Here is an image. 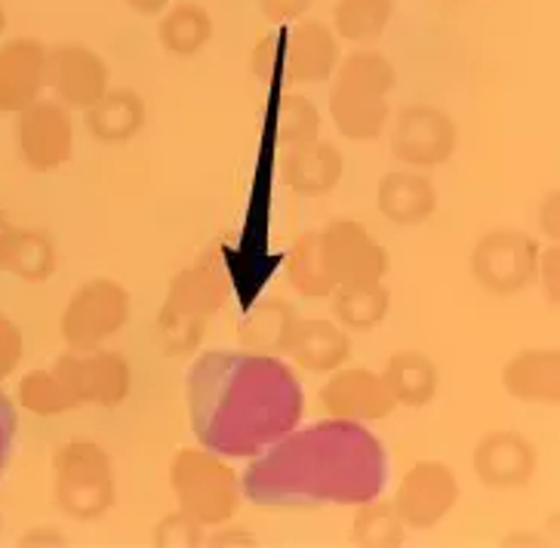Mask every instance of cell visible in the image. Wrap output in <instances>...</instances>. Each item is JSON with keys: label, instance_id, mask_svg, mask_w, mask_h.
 <instances>
[{"label": "cell", "instance_id": "6da1fadb", "mask_svg": "<svg viewBox=\"0 0 560 548\" xmlns=\"http://www.w3.org/2000/svg\"><path fill=\"white\" fill-rule=\"evenodd\" d=\"M388 483V453L354 419H324L256 453L241 493L265 509L361 505Z\"/></svg>", "mask_w": 560, "mask_h": 548}, {"label": "cell", "instance_id": "7a4b0ae2", "mask_svg": "<svg viewBox=\"0 0 560 548\" xmlns=\"http://www.w3.org/2000/svg\"><path fill=\"white\" fill-rule=\"evenodd\" d=\"M195 438L229 459H249L302 419L296 373L262 351H203L185 373Z\"/></svg>", "mask_w": 560, "mask_h": 548}, {"label": "cell", "instance_id": "3957f363", "mask_svg": "<svg viewBox=\"0 0 560 548\" xmlns=\"http://www.w3.org/2000/svg\"><path fill=\"white\" fill-rule=\"evenodd\" d=\"M330 81V117L336 130L351 142H376L385 133L388 96L397 83L392 59L361 47L339 59Z\"/></svg>", "mask_w": 560, "mask_h": 548}, {"label": "cell", "instance_id": "277c9868", "mask_svg": "<svg viewBox=\"0 0 560 548\" xmlns=\"http://www.w3.org/2000/svg\"><path fill=\"white\" fill-rule=\"evenodd\" d=\"M229 300V278L215 266L182 268L170 281L166 300L158 312V333L166 354H188L200 346L222 305Z\"/></svg>", "mask_w": 560, "mask_h": 548}, {"label": "cell", "instance_id": "5b68a950", "mask_svg": "<svg viewBox=\"0 0 560 548\" xmlns=\"http://www.w3.org/2000/svg\"><path fill=\"white\" fill-rule=\"evenodd\" d=\"M52 497L59 512L74 521H100L112 512L117 499L115 466L108 450L74 438L52 453Z\"/></svg>", "mask_w": 560, "mask_h": 548}, {"label": "cell", "instance_id": "8992f818", "mask_svg": "<svg viewBox=\"0 0 560 548\" xmlns=\"http://www.w3.org/2000/svg\"><path fill=\"white\" fill-rule=\"evenodd\" d=\"M170 487L179 512L195 517L200 527H222L237 515L241 481L237 471L207 447H182L170 463Z\"/></svg>", "mask_w": 560, "mask_h": 548}, {"label": "cell", "instance_id": "52a82bcc", "mask_svg": "<svg viewBox=\"0 0 560 548\" xmlns=\"http://www.w3.org/2000/svg\"><path fill=\"white\" fill-rule=\"evenodd\" d=\"M130 320V293L112 278L81 283L68 300L59 330L74 351L100 349Z\"/></svg>", "mask_w": 560, "mask_h": 548}, {"label": "cell", "instance_id": "ba28073f", "mask_svg": "<svg viewBox=\"0 0 560 548\" xmlns=\"http://www.w3.org/2000/svg\"><path fill=\"white\" fill-rule=\"evenodd\" d=\"M539 241L517 229H499L480 237L471 249V275L493 296H514L536 281Z\"/></svg>", "mask_w": 560, "mask_h": 548}, {"label": "cell", "instance_id": "9c48e42d", "mask_svg": "<svg viewBox=\"0 0 560 548\" xmlns=\"http://www.w3.org/2000/svg\"><path fill=\"white\" fill-rule=\"evenodd\" d=\"M317 234H320V253H324V266L330 271L332 287L380 283L388 275V266H392L388 253L361 222L332 219Z\"/></svg>", "mask_w": 560, "mask_h": 548}, {"label": "cell", "instance_id": "30bf717a", "mask_svg": "<svg viewBox=\"0 0 560 548\" xmlns=\"http://www.w3.org/2000/svg\"><path fill=\"white\" fill-rule=\"evenodd\" d=\"M52 370L66 383L74 404H96V407H120L130 395L132 373L130 361L120 351L86 349L68 351L52 361Z\"/></svg>", "mask_w": 560, "mask_h": 548}, {"label": "cell", "instance_id": "8fae6325", "mask_svg": "<svg viewBox=\"0 0 560 548\" xmlns=\"http://www.w3.org/2000/svg\"><path fill=\"white\" fill-rule=\"evenodd\" d=\"M462 497L459 478L453 475V468L438 459H425L400 478L395 490L397 517L404 521V527L410 530H431L444 521Z\"/></svg>", "mask_w": 560, "mask_h": 548}, {"label": "cell", "instance_id": "7c38bea8", "mask_svg": "<svg viewBox=\"0 0 560 548\" xmlns=\"http://www.w3.org/2000/svg\"><path fill=\"white\" fill-rule=\"evenodd\" d=\"M459 145V127L438 105H407L395 120L392 151L410 170L444 166Z\"/></svg>", "mask_w": 560, "mask_h": 548}, {"label": "cell", "instance_id": "4fadbf2b", "mask_svg": "<svg viewBox=\"0 0 560 548\" xmlns=\"http://www.w3.org/2000/svg\"><path fill=\"white\" fill-rule=\"evenodd\" d=\"M19 154L34 173H50L74 154L71 112L59 100H34L19 112Z\"/></svg>", "mask_w": 560, "mask_h": 548}, {"label": "cell", "instance_id": "5bb4252c", "mask_svg": "<svg viewBox=\"0 0 560 548\" xmlns=\"http://www.w3.org/2000/svg\"><path fill=\"white\" fill-rule=\"evenodd\" d=\"M47 86L68 112H86L108 90V66L83 44L52 47L47 50Z\"/></svg>", "mask_w": 560, "mask_h": 548}, {"label": "cell", "instance_id": "9a60e30c", "mask_svg": "<svg viewBox=\"0 0 560 548\" xmlns=\"http://www.w3.org/2000/svg\"><path fill=\"white\" fill-rule=\"evenodd\" d=\"M320 407L336 419H354V422H373L388 419L395 413V398L382 373L366 366H339L320 388Z\"/></svg>", "mask_w": 560, "mask_h": 548}, {"label": "cell", "instance_id": "2e32d148", "mask_svg": "<svg viewBox=\"0 0 560 548\" xmlns=\"http://www.w3.org/2000/svg\"><path fill=\"white\" fill-rule=\"evenodd\" d=\"M475 478L490 490H521L533 481L539 468V453L521 432H490L480 438L478 447L471 453Z\"/></svg>", "mask_w": 560, "mask_h": 548}, {"label": "cell", "instance_id": "e0dca14e", "mask_svg": "<svg viewBox=\"0 0 560 548\" xmlns=\"http://www.w3.org/2000/svg\"><path fill=\"white\" fill-rule=\"evenodd\" d=\"M47 86V47L34 37L0 40V112L19 115Z\"/></svg>", "mask_w": 560, "mask_h": 548}, {"label": "cell", "instance_id": "ac0fdd59", "mask_svg": "<svg viewBox=\"0 0 560 548\" xmlns=\"http://www.w3.org/2000/svg\"><path fill=\"white\" fill-rule=\"evenodd\" d=\"M339 37L327 22L302 16L283 37V74L293 83L330 81L339 66Z\"/></svg>", "mask_w": 560, "mask_h": 548}, {"label": "cell", "instance_id": "d6986e66", "mask_svg": "<svg viewBox=\"0 0 560 548\" xmlns=\"http://www.w3.org/2000/svg\"><path fill=\"white\" fill-rule=\"evenodd\" d=\"M376 207L388 222L412 229L434 217L438 210V188L419 170H392L380 179Z\"/></svg>", "mask_w": 560, "mask_h": 548}, {"label": "cell", "instance_id": "ffe728a7", "mask_svg": "<svg viewBox=\"0 0 560 548\" xmlns=\"http://www.w3.org/2000/svg\"><path fill=\"white\" fill-rule=\"evenodd\" d=\"M0 271H10L28 283L47 281L56 271V247L50 234L22 229L0 210Z\"/></svg>", "mask_w": 560, "mask_h": 548}, {"label": "cell", "instance_id": "44dd1931", "mask_svg": "<svg viewBox=\"0 0 560 548\" xmlns=\"http://www.w3.org/2000/svg\"><path fill=\"white\" fill-rule=\"evenodd\" d=\"M502 385L511 398L524 404H558L560 400V351L524 349L502 366Z\"/></svg>", "mask_w": 560, "mask_h": 548}, {"label": "cell", "instance_id": "7402d4cb", "mask_svg": "<svg viewBox=\"0 0 560 548\" xmlns=\"http://www.w3.org/2000/svg\"><path fill=\"white\" fill-rule=\"evenodd\" d=\"M145 100L130 90V86H108L105 96L96 105H90L83 112L86 120V133L93 136L102 145H124L132 136L142 133L145 127Z\"/></svg>", "mask_w": 560, "mask_h": 548}, {"label": "cell", "instance_id": "603a6c76", "mask_svg": "<svg viewBox=\"0 0 560 548\" xmlns=\"http://www.w3.org/2000/svg\"><path fill=\"white\" fill-rule=\"evenodd\" d=\"M287 354L293 358V364L308 373H332L348 361L351 339L346 327H339L336 320L312 317V320H299V330Z\"/></svg>", "mask_w": 560, "mask_h": 548}, {"label": "cell", "instance_id": "cb8c5ba5", "mask_svg": "<svg viewBox=\"0 0 560 548\" xmlns=\"http://www.w3.org/2000/svg\"><path fill=\"white\" fill-rule=\"evenodd\" d=\"M397 407H425L438 395V366L419 351H397L382 370Z\"/></svg>", "mask_w": 560, "mask_h": 548}, {"label": "cell", "instance_id": "d4e9b609", "mask_svg": "<svg viewBox=\"0 0 560 548\" xmlns=\"http://www.w3.org/2000/svg\"><path fill=\"white\" fill-rule=\"evenodd\" d=\"M299 312L283 300H265L262 305H256L244 324H241V339L247 342L253 351H262V354H287L290 342L299 330Z\"/></svg>", "mask_w": 560, "mask_h": 548}, {"label": "cell", "instance_id": "484cf974", "mask_svg": "<svg viewBox=\"0 0 560 548\" xmlns=\"http://www.w3.org/2000/svg\"><path fill=\"white\" fill-rule=\"evenodd\" d=\"M158 40L164 44L166 53L179 59L198 56L213 40V19L195 0H179L161 13Z\"/></svg>", "mask_w": 560, "mask_h": 548}, {"label": "cell", "instance_id": "4316f807", "mask_svg": "<svg viewBox=\"0 0 560 548\" xmlns=\"http://www.w3.org/2000/svg\"><path fill=\"white\" fill-rule=\"evenodd\" d=\"M342 173H346V158L327 139H317L302 158L283 166L287 185L293 191H299V195H305V198L330 195L332 188L339 185V179H342Z\"/></svg>", "mask_w": 560, "mask_h": 548}, {"label": "cell", "instance_id": "83f0119b", "mask_svg": "<svg viewBox=\"0 0 560 548\" xmlns=\"http://www.w3.org/2000/svg\"><path fill=\"white\" fill-rule=\"evenodd\" d=\"M330 296L336 324L354 333L376 330L392 308V293H388V287H382V281L336 287Z\"/></svg>", "mask_w": 560, "mask_h": 548}, {"label": "cell", "instance_id": "f1b7e54d", "mask_svg": "<svg viewBox=\"0 0 560 548\" xmlns=\"http://www.w3.org/2000/svg\"><path fill=\"white\" fill-rule=\"evenodd\" d=\"M395 16V0H336L332 32L348 44H376Z\"/></svg>", "mask_w": 560, "mask_h": 548}, {"label": "cell", "instance_id": "f546056e", "mask_svg": "<svg viewBox=\"0 0 560 548\" xmlns=\"http://www.w3.org/2000/svg\"><path fill=\"white\" fill-rule=\"evenodd\" d=\"M320 139V115L317 105L302 93H290L280 102V164H293Z\"/></svg>", "mask_w": 560, "mask_h": 548}, {"label": "cell", "instance_id": "4dcf8cb0", "mask_svg": "<svg viewBox=\"0 0 560 548\" xmlns=\"http://www.w3.org/2000/svg\"><path fill=\"white\" fill-rule=\"evenodd\" d=\"M287 278L293 283V290L302 293V296H308V300H324V296H330L332 290H336L330 281V271L324 266L320 234H299L290 256H287Z\"/></svg>", "mask_w": 560, "mask_h": 548}, {"label": "cell", "instance_id": "1f68e13d", "mask_svg": "<svg viewBox=\"0 0 560 548\" xmlns=\"http://www.w3.org/2000/svg\"><path fill=\"white\" fill-rule=\"evenodd\" d=\"M404 521L397 517L392 502H382L380 497L361 502V512L351 524V546L361 548H397L404 546Z\"/></svg>", "mask_w": 560, "mask_h": 548}, {"label": "cell", "instance_id": "d6a6232c", "mask_svg": "<svg viewBox=\"0 0 560 548\" xmlns=\"http://www.w3.org/2000/svg\"><path fill=\"white\" fill-rule=\"evenodd\" d=\"M19 404L34 416H62L74 410L78 404L71 398L66 383L56 370H32L19 380Z\"/></svg>", "mask_w": 560, "mask_h": 548}, {"label": "cell", "instance_id": "836d02e7", "mask_svg": "<svg viewBox=\"0 0 560 548\" xmlns=\"http://www.w3.org/2000/svg\"><path fill=\"white\" fill-rule=\"evenodd\" d=\"M203 530L195 517H188L185 512H176V515L164 517L154 530V546L164 548H195L203 543Z\"/></svg>", "mask_w": 560, "mask_h": 548}, {"label": "cell", "instance_id": "e575fe53", "mask_svg": "<svg viewBox=\"0 0 560 548\" xmlns=\"http://www.w3.org/2000/svg\"><path fill=\"white\" fill-rule=\"evenodd\" d=\"M22 351H25V339H22L19 324L7 315H0V383L16 373Z\"/></svg>", "mask_w": 560, "mask_h": 548}, {"label": "cell", "instance_id": "d590c367", "mask_svg": "<svg viewBox=\"0 0 560 548\" xmlns=\"http://www.w3.org/2000/svg\"><path fill=\"white\" fill-rule=\"evenodd\" d=\"M16 404L0 392V475H3V468L10 466V456H13V447H16Z\"/></svg>", "mask_w": 560, "mask_h": 548}, {"label": "cell", "instance_id": "8d00e7d4", "mask_svg": "<svg viewBox=\"0 0 560 548\" xmlns=\"http://www.w3.org/2000/svg\"><path fill=\"white\" fill-rule=\"evenodd\" d=\"M536 281H542L545 300H560V247L551 244L539 253V266H536Z\"/></svg>", "mask_w": 560, "mask_h": 548}, {"label": "cell", "instance_id": "74e56055", "mask_svg": "<svg viewBox=\"0 0 560 548\" xmlns=\"http://www.w3.org/2000/svg\"><path fill=\"white\" fill-rule=\"evenodd\" d=\"M314 0H259V10L268 22L275 25H287V22H296L308 10H312Z\"/></svg>", "mask_w": 560, "mask_h": 548}, {"label": "cell", "instance_id": "f35d334b", "mask_svg": "<svg viewBox=\"0 0 560 548\" xmlns=\"http://www.w3.org/2000/svg\"><path fill=\"white\" fill-rule=\"evenodd\" d=\"M542 229L545 234L551 237V241H558L560 237V195L558 191H551L542 203Z\"/></svg>", "mask_w": 560, "mask_h": 548}, {"label": "cell", "instance_id": "ab89813d", "mask_svg": "<svg viewBox=\"0 0 560 548\" xmlns=\"http://www.w3.org/2000/svg\"><path fill=\"white\" fill-rule=\"evenodd\" d=\"M170 3H173V0H127V7L136 10L139 16H161Z\"/></svg>", "mask_w": 560, "mask_h": 548}, {"label": "cell", "instance_id": "60d3db41", "mask_svg": "<svg viewBox=\"0 0 560 548\" xmlns=\"http://www.w3.org/2000/svg\"><path fill=\"white\" fill-rule=\"evenodd\" d=\"M22 546H62V539H59L56 533L32 530V533H25V539H22Z\"/></svg>", "mask_w": 560, "mask_h": 548}, {"label": "cell", "instance_id": "b9f144b4", "mask_svg": "<svg viewBox=\"0 0 560 548\" xmlns=\"http://www.w3.org/2000/svg\"><path fill=\"white\" fill-rule=\"evenodd\" d=\"M234 543L253 546V536H249V533H222V536H215L213 539V546H234Z\"/></svg>", "mask_w": 560, "mask_h": 548}, {"label": "cell", "instance_id": "7bdbcfd3", "mask_svg": "<svg viewBox=\"0 0 560 548\" xmlns=\"http://www.w3.org/2000/svg\"><path fill=\"white\" fill-rule=\"evenodd\" d=\"M7 32V13H3V7H0V37Z\"/></svg>", "mask_w": 560, "mask_h": 548}]
</instances>
